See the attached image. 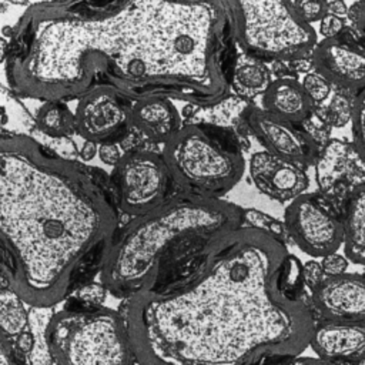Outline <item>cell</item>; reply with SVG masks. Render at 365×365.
I'll return each instance as SVG.
<instances>
[{
	"label": "cell",
	"instance_id": "cell-7",
	"mask_svg": "<svg viewBox=\"0 0 365 365\" xmlns=\"http://www.w3.org/2000/svg\"><path fill=\"white\" fill-rule=\"evenodd\" d=\"M237 50L262 63L307 58L317 34L294 11L289 1L228 0Z\"/></svg>",
	"mask_w": 365,
	"mask_h": 365
},
{
	"label": "cell",
	"instance_id": "cell-33",
	"mask_svg": "<svg viewBox=\"0 0 365 365\" xmlns=\"http://www.w3.org/2000/svg\"><path fill=\"white\" fill-rule=\"evenodd\" d=\"M319 264H321V268H322L325 277H334V275L344 274L348 267L346 259L336 252L322 257V261Z\"/></svg>",
	"mask_w": 365,
	"mask_h": 365
},
{
	"label": "cell",
	"instance_id": "cell-15",
	"mask_svg": "<svg viewBox=\"0 0 365 365\" xmlns=\"http://www.w3.org/2000/svg\"><path fill=\"white\" fill-rule=\"evenodd\" d=\"M250 175L262 194L279 202L292 201L309 185V177L304 167L267 151L252 154Z\"/></svg>",
	"mask_w": 365,
	"mask_h": 365
},
{
	"label": "cell",
	"instance_id": "cell-8",
	"mask_svg": "<svg viewBox=\"0 0 365 365\" xmlns=\"http://www.w3.org/2000/svg\"><path fill=\"white\" fill-rule=\"evenodd\" d=\"M108 178L117 210L133 218L158 208L175 188L161 153L145 147L121 154Z\"/></svg>",
	"mask_w": 365,
	"mask_h": 365
},
{
	"label": "cell",
	"instance_id": "cell-39",
	"mask_svg": "<svg viewBox=\"0 0 365 365\" xmlns=\"http://www.w3.org/2000/svg\"><path fill=\"white\" fill-rule=\"evenodd\" d=\"M97 153V145L94 143H90V141H84L81 150H80V158L83 161H90Z\"/></svg>",
	"mask_w": 365,
	"mask_h": 365
},
{
	"label": "cell",
	"instance_id": "cell-23",
	"mask_svg": "<svg viewBox=\"0 0 365 365\" xmlns=\"http://www.w3.org/2000/svg\"><path fill=\"white\" fill-rule=\"evenodd\" d=\"M29 315L24 302L7 287H0V329L10 338L27 329Z\"/></svg>",
	"mask_w": 365,
	"mask_h": 365
},
{
	"label": "cell",
	"instance_id": "cell-18",
	"mask_svg": "<svg viewBox=\"0 0 365 365\" xmlns=\"http://www.w3.org/2000/svg\"><path fill=\"white\" fill-rule=\"evenodd\" d=\"M181 125V115L168 98H147L131 104L130 128L148 143L165 144Z\"/></svg>",
	"mask_w": 365,
	"mask_h": 365
},
{
	"label": "cell",
	"instance_id": "cell-19",
	"mask_svg": "<svg viewBox=\"0 0 365 365\" xmlns=\"http://www.w3.org/2000/svg\"><path fill=\"white\" fill-rule=\"evenodd\" d=\"M261 108L287 123L298 125L312 110L314 104L295 77L281 76L271 80L261 96Z\"/></svg>",
	"mask_w": 365,
	"mask_h": 365
},
{
	"label": "cell",
	"instance_id": "cell-35",
	"mask_svg": "<svg viewBox=\"0 0 365 365\" xmlns=\"http://www.w3.org/2000/svg\"><path fill=\"white\" fill-rule=\"evenodd\" d=\"M348 20L351 21V29L356 31L359 36H364V26H365V3L356 1L349 9H346Z\"/></svg>",
	"mask_w": 365,
	"mask_h": 365
},
{
	"label": "cell",
	"instance_id": "cell-42",
	"mask_svg": "<svg viewBox=\"0 0 365 365\" xmlns=\"http://www.w3.org/2000/svg\"><path fill=\"white\" fill-rule=\"evenodd\" d=\"M6 10V4L4 3H0V14Z\"/></svg>",
	"mask_w": 365,
	"mask_h": 365
},
{
	"label": "cell",
	"instance_id": "cell-10",
	"mask_svg": "<svg viewBox=\"0 0 365 365\" xmlns=\"http://www.w3.org/2000/svg\"><path fill=\"white\" fill-rule=\"evenodd\" d=\"M311 64L331 87L351 97L365 90L364 36L349 26L334 38H324L311 53Z\"/></svg>",
	"mask_w": 365,
	"mask_h": 365
},
{
	"label": "cell",
	"instance_id": "cell-4",
	"mask_svg": "<svg viewBox=\"0 0 365 365\" xmlns=\"http://www.w3.org/2000/svg\"><path fill=\"white\" fill-rule=\"evenodd\" d=\"M244 208L221 198L174 192L154 211L118 227L98 271L127 299L173 278L212 238L244 225Z\"/></svg>",
	"mask_w": 365,
	"mask_h": 365
},
{
	"label": "cell",
	"instance_id": "cell-30",
	"mask_svg": "<svg viewBox=\"0 0 365 365\" xmlns=\"http://www.w3.org/2000/svg\"><path fill=\"white\" fill-rule=\"evenodd\" d=\"M352 131H354V145L364 155V93L355 97L352 110Z\"/></svg>",
	"mask_w": 365,
	"mask_h": 365
},
{
	"label": "cell",
	"instance_id": "cell-5",
	"mask_svg": "<svg viewBox=\"0 0 365 365\" xmlns=\"http://www.w3.org/2000/svg\"><path fill=\"white\" fill-rule=\"evenodd\" d=\"M242 143L231 130L182 124L164 144L161 157L181 192L220 198L242 177Z\"/></svg>",
	"mask_w": 365,
	"mask_h": 365
},
{
	"label": "cell",
	"instance_id": "cell-32",
	"mask_svg": "<svg viewBox=\"0 0 365 365\" xmlns=\"http://www.w3.org/2000/svg\"><path fill=\"white\" fill-rule=\"evenodd\" d=\"M301 274H302L304 287L309 292L325 278V274H324V271L321 268V264L318 261L305 262L301 268Z\"/></svg>",
	"mask_w": 365,
	"mask_h": 365
},
{
	"label": "cell",
	"instance_id": "cell-40",
	"mask_svg": "<svg viewBox=\"0 0 365 365\" xmlns=\"http://www.w3.org/2000/svg\"><path fill=\"white\" fill-rule=\"evenodd\" d=\"M289 365H336V364H331V362L322 361L319 358H297Z\"/></svg>",
	"mask_w": 365,
	"mask_h": 365
},
{
	"label": "cell",
	"instance_id": "cell-13",
	"mask_svg": "<svg viewBox=\"0 0 365 365\" xmlns=\"http://www.w3.org/2000/svg\"><path fill=\"white\" fill-rule=\"evenodd\" d=\"M315 168L319 192L341 210L355 188L365 187L364 155L354 143L331 138L321 151Z\"/></svg>",
	"mask_w": 365,
	"mask_h": 365
},
{
	"label": "cell",
	"instance_id": "cell-28",
	"mask_svg": "<svg viewBox=\"0 0 365 365\" xmlns=\"http://www.w3.org/2000/svg\"><path fill=\"white\" fill-rule=\"evenodd\" d=\"M301 87L314 106L321 104L331 93V86L315 71H309L304 76Z\"/></svg>",
	"mask_w": 365,
	"mask_h": 365
},
{
	"label": "cell",
	"instance_id": "cell-11",
	"mask_svg": "<svg viewBox=\"0 0 365 365\" xmlns=\"http://www.w3.org/2000/svg\"><path fill=\"white\" fill-rule=\"evenodd\" d=\"M130 108L127 100L111 91H93L78 98L74 131L96 145L120 144L130 131Z\"/></svg>",
	"mask_w": 365,
	"mask_h": 365
},
{
	"label": "cell",
	"instance_id": "cell-22",
	"mask_svg": "<svg viewBox=\"0 0 365 365\" xmlns=\"http://www.w3.org/2000/svg\"><path fill=\"white\" fill-rule=\"evenodd\" d=\"M37 128L51 140L68 138L74 131V114L66 103L46 101L34 117Z\"/></svg>",
	"mask_w": 365,
	"mask_h": 365
},
{
	"label": "cell",
	"instance_id": "cell-1",
	"mask_svg": "<svg viewBox=\"0 0 365 365\" xmlns=\"http://www.w3.org/2000/svg\"><path fill=\"white\" fill-rule=\"evenodd\" d=\"M7 30L4 73L21 97L66 103L107 90L208 107L230 96L228 0L44 1Z\"/></svg>",
	"mask_w": 365,
	"mask_h": 365
},
{
	"label": "cell",
	"instance_id": "cell-29",
	"mask_svg": "<svg viewBox=\"0 0 365 365\" xmlns=\"http://www.w3.org/2000/svg\"><path fill=\"white\" fill-rule=\"evenodd\" d=\"M289 4L307 24L318 21L325 16V1H289Z\"/></svg>",
	"mask_w": 365,
	"mask_h": 365
},
{
	"label": "cell",
	"instance_id": "cell-21",
	"mask_svg": "<svg viewBox=\"0 0 365 365\" xmlns=\"http://www.w3.org/2000/svg\"><path fill=\"white\" fill-rule=\"evenodd\" d=\"M364 207L365 187L355 188L344 202L342 208V232L346 257L358 264H364L365 240H364Z\"/></svg>",
	"mask_w": 365,
	"mask_h": 365
},
{
	"label": "cell",
	"instance_id": "cell-26",
	"mask_svg": "<svg viewBox=\"0 0 365 365\" xmlns=\"http://www.w3.org/2000/svg\"><path fill=\"white\" fill-rule=\"evenodd\" d=\"M354 100L355 97H351L341 91H335L331 103L324 107L325 117L332 128H341L346 125V123L352 117Z\"/></svg>",
	"mask_w": 365,
	"mask_h": 365
},
{
	"label": "cell",
	"instance_id": "cell-34",
	"mask_svg": "<svg viewBox=\"0 0 365 365\" xmlns=\"http://www.w3.org/2000/svg\"><path fill=\"white\" fill-rule=\"evenodd\" d=\"M345 20L339 19L336 16L332 14H325L321 19V24H319V33L325 37V38H334L336 37L345 27Z\"/></svg>",
	"mask_w": 365,
	"mask_h": 365
},
{
	"label": "cell",
	"instance_id": "cell-31",
	"mask_svg": "<svg viewBox=\"0 0 365 365\" xmlns=\"http://www.w3.org/2000/svg\"><path fill=\"white\" fill-rule=\"evenodd\" d=\"M0 365H31L10 341V338L0 329Z\"/></svg>",
	"mask_w": 365,
	"mask_h": 365
},
{
	"label": "cell",
	"instance_id": "cell-37",
	"mask_svg": "<svg viewBox=\"0 0 365 365\" xmlns=\"http://www.w3.org/2000/svg\"><path fill=\"white\" fill-rule=\"evenodd\" d=\"M98 154H100V158L103 160V163H106L108 165H113V167L121 158V153H120V148L117 147V144H103V145H100Z\"/></svg>",
	"mask_w": 365,
	"mask_h": 365
},
{
	"label": "cell",
	"instance_id": "cell-16",
	"mask_svg": "<svg viewBox=\"0 0 365 365\" xmlns=\"http://www.w3.org/2000/svg\"><path fill=\"white\" fill-rule=\"evenodd\" d=\"M309 345L322 361L336 365H362L365 327L364 324L319 321L314 324Z\"/></svg>",
	"mask_w": 365,
	"mask_h": 365
},
{
	"label": "cell",
	"instance_id": "cell-41",
	"mask_svg": "<svg viewBox=\"0 0 365 365\" xmlns=\"http://www.w3.org/2000/svg\"><path fill=\"white\" fill-rule=\"evenodd\" d=\"M6 54H7V40L0 36V64L6 60Z\"/></svg>",
	"mask_w": 365,
	"mask_h": 365
},
{
	"label": "cell",
	"instance_id": "cell-36",
	"mask_svg": "<svg viewBox=\"0 0 365 365\" xmlns=\"http://www.w3.org/2000/svg\"><path fill=\"white\" fill-rule=\"evenodd\" d=\"M14 346L23 356H29L34 349V334L30 329L23 331L16 336Z\"/></svg>",
	"mask_w": 365,
	"mask_h": 365
},
{
	"label": "cell",
	"instance_id": "cell-27",
	"mask_svg": "<svg viewBox=\"0 0 365 365\" xmlns=\"http://www.w3.org/2000/svg\"><path fill=\"white\" fill-rule=\"evenodd\" d=\"M242 217H244V225L265 231V232L271 234L272 237H275L277 240L285 242L287 232H285L284 224L281 221L272 218L271 215H268L265 212L254 210V208H244Z\"/></svg>",
	"mask_w": 365,
	"mask_h": 365
},
{
	"label": "cell",
	"instance_id": "cell-6",
	"mask_svg": "<svg viewBox=\"0 0 365 365\" xmlns=\"http://www.w3.org/2000/svg\"><path fill=\"white\" fill-rule=\"evenodd\" d=\"M57 365H134V355L118 311L107 307L64 308L44 331Z\"/></svg>",
	"mask_w": 365,
	"mask_h": 365
},
{
	"label": "cell",
	"instance_id": "cell-2",
	"mask_svg": "<svg viewBox=\"0 0 365 365\" xmlns=\"http://www.w3.org/2000/svg\"><path fill=\"white\" fill-rule=\"evenodd\" d=\"M301 262L271 234L242 225L212 238L171 279L123 299L138 365H289L314 315Z\"/></svg>",
	"mask_w": 365,
	"mask_h": 365
},
{
	"label": "cell",
	"instance_id": "cell-38",
	"mask_svg": "<svg viewBox=\"0 0 365 365\" xmlns=\"http://www.w3.org/2000/svg\"><path fill=\"white\" fill-rule=\"evenodd\" d=\"M325 14H332L342 19L346 14V6L344 1H325Z\"/></svg>",
	"mask_w": 365,
	"mask_h": 365
},
{
	"label": "cell",
	"instance_id": "cell-9",
	"mask_svg": "<svg viewBox=\"0 0 365 365\" xmlns=\"http://www.w3.org/2000/svg\"><path fill=\"white\" fill-rule=\"evenodd\" d=\"M282 224L287 237L311 257L334 254L344 241L342 210L321 192L294 198L284 212Z\"/></svg>",
	"mask_w": 365,
	"mask_h": 365
},
{
	"label": "cell",
	"instance_id": "cell-25",
	"mask_svg": "<svg viewBox=\"0 0 365 365\" xmlns=\"http://www.w3.org/2000/svg\"><path fill=\"white\" fill-rule=\"evenodd\" d=\"M107 291L100 282L90 281L78 287L68 298L66 308H96L103 307Z\"/></svg>",
	"mask_w": 365,
	"mask_h": 365
},
{
	"label": "cell",
	"instance_id": "cell-17",
	"mask_svg": "<svg viewBox=\"0 0 365 365\" xmlns=\"http://www.w3.org/2000/svg\"><path fill=\"white\" fill-rule=\"evenodd\" d=\"M0 131L6 135L26 137L40 144L46 150L56 155L74 160L76 145L70 138L51 140L47 138L36 124L34 117L26 108V106L17 98V96L0 83Z\"/></svg>",
	"mask_w": 365,
	"mask_h": 365
},
{
	"label": "cell",
	"instance_id": "cell-12",
	"mask_svg": "<svg viewBox=\"0 0 365 365\" xmlns=\"http://www.w3.org/2000/svg\"><path fill=\"white\" fill-rule=\"evenodd\" d=\"M247 133L254 135L267 153L292 161L301 167L312 165L319 157V151L291 123H287L255 104H248L242 113Z\"/></svg>",
	"mask_w": 365,
	"mask_h": 365
},
{
	"label": "cell",
	"instance_id": "cell-3",
	"mask_svg": "<svg viewBox=\"0 0 365 365\" xmlns=\"http://www.w3.org/2000/svg\"><path fill=\"white\" fill-rule=\"evenodd\" d=\"M117 228L103 171L0 134V274L23 302L48 308L90 282Z\"/></svg>",
	"mask_w": 365,
	"mask_h": 365
},
{
	"label": "cell",
	"instance_id": "cell-24",
	"mask_svg": "<svg viewBox=\"0 0 365 365\" xmlns=\"http://www.w3.org/2000/svg\"><path fill=\"white\" fill-rule=\"evenodd\" d=\"M298 128L315 145V148L319 153L331 141L332 127L328 123L325 113H324V106H321V104L312 107L309 114L298 124Z\"/></svg>",
	"mask_w": 365,
	"mask_h": 365
},
{
	"label": "cell",
	"instance_id": "cell-20",
	"mask_svg": "<svg viewBox=\"0 0 365 365\" xmlns=\"http://www.w3.org/2000/svg\"><path fill=\"white\" fill-rule=\"evenodd\" d=\"M271 83V73L265 63L248 57L237 50L232 63L230 88L247 103L261 97Z\"/></svg>",
	"mask_w": 365,
	"mask_h": 365
},
{
	"label": "cell",
	"instance_id": "cell-14",
	"mask_svg": "<svg viewBox=\"0 0 365 365\" xmlns=\"http://www.w3.org/2000/svg\"><path fill=\"white\" fill-rule=\"evenodd\" d=\"M315 319L327 322L364 324L365 285L361 272L325 277L308 295Z\"/></svg>",
	"mask_w": 365,
	"mask_h": 365
}]
</instances>
